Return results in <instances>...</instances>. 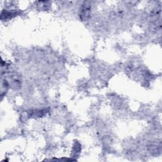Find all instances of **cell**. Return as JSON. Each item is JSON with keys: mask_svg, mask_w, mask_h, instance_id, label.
I'll return each instance as SVG.
<instances>
[{"mask_svg": "<svg viewBox=\"0 0 162 162\" xmlns=\"http://www.w3.org/2000/svg\"><path fill=\"white\" fill-rule=\"evenodd\" d=\"M90 14V7L88 5H84L81 10V17L82 20L87 19Z\"/></svg>", "mask_w": 162, "mask_h": 162, "instance_id": "6da1fadb", "label": "cell"}]
</instances>
